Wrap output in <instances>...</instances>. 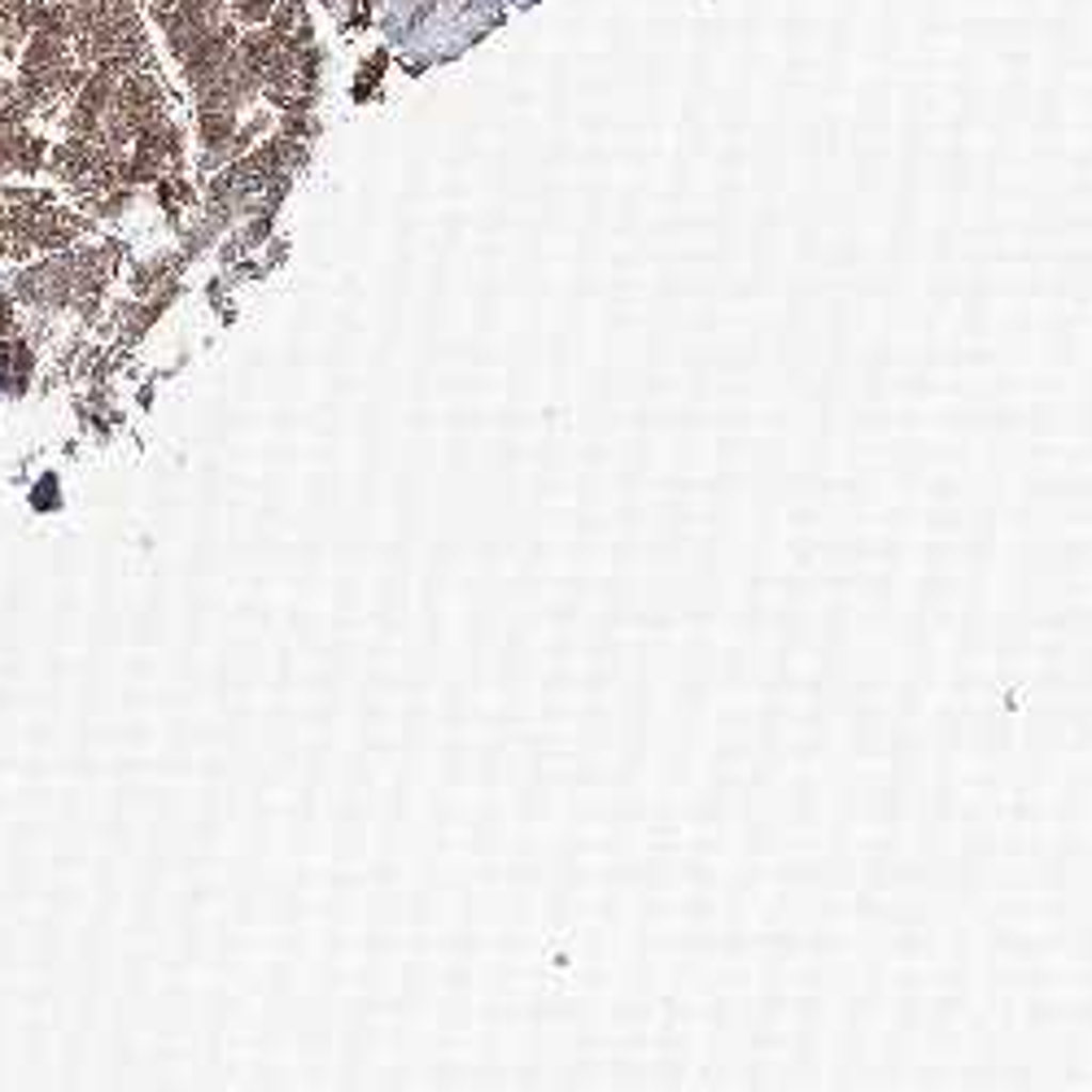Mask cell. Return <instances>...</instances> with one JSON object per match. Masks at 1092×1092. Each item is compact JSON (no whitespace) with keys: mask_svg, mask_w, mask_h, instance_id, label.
I'll return each mask as SVG.
<instances>
[{"mask_svg":"<svg viewBox=\"0 0 1092 1092\" xmlns=\"http://www.w3.org/2000/svg\"><path fill=\"white\" fill-rule=\"evenodd\" d=\"M5 323H10V315H5V306H0V332H5Z\"/></svg>","mask_w":1092,"mask_h":1092,"instance_id":"cell-1","label":"cell"}]
</instances>
